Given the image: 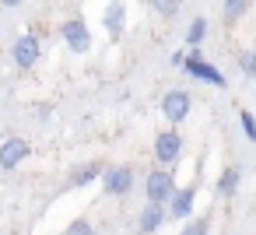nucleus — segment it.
<instances>
[{"label": "nucleus", "mask_w": 256, "mask_h": 235, "mask_svg": "<svg viewBox=\"0 0 256 235\" xmlns=\"http://www.w3.org/2000/svg\"><path fill=\"white\" fill-rule=\"evenodd\" d=\"M207 228H210V224H207V218H190V221H186V228H182L179 235H207Z\"/></svg>", "instance_id": "obj_20"}, {"label": "nucleus", "mask_w": 256, "mask_h": 235, "mask_svg": "<svg viewBox=\"0 0 256 235\" xmlns=\"http://www.w3.org/2000/svg\"><path fill=\"white\" fill-rule=\"evenodd\" d=\"M168 64H172V67H182V64H186V53H182V50H179V53H172V56H168Z\"/></svg>", "instance_id": "obj_21"}, {"label": "nucleus", "mask_w": 256, "mask_h": 235, "mask_svg": "<svg viewBox=\"0 0 256 235\" xmlns=\"http://www.w3.org/2000/svg\"><path fill=\"white\" fill-rule=\"evenodd\" d=\"M193 207H196V186H179L168 200V218L176 221H190L193 218Z\"/></svg>", "instance_id": "obj_9"}, {"label": "nucleus", "mask_w": 256, "mask_h": 235, "mask_svg": "<svg viewBox=\"0 0 256 235\" xmlns=\"http://www.w3.org/2000/svg\"><path fill=\"white\" fill-rule=\"evenodd\" d=\"M0 4H4V8H22L25 0H0Z\"/></svg>", "instance_id": "obj_22"}, {"label": "nucleus", "mask_w": 256, "mask_h": 235, "mask_svg": "<svg viewBox=\"0 0 256 235\" xmlns=\"http://www.w3.org/2000/svg\"><path fill=\"white\" fill-rule=\"evenodd\" d=\"M204 39H207V18H200V14H196V18L190 22V28H186V46L193 50V46H200Z\"/></svg>", "instance_id": "obj_14"}, {"label": "nucleus", "mask_w": 256, "mask_h": 235, "mask_svg": "<svg viewBox=\"0 0 256 235\" xmlns=\"http://www.w3.org/2000/svg\"><path fill=\"white\" fill-rule=\"evenodd\" d=\"M165 221H168V207L148 200V204L140 207V214H137V232H140V235H154Z\"/></svg>", "instance_id": "obj_10"}, {"label": "nucleus", "mask_w": 256, "mask_h": 235, "mask_svg": "<svg viewBox=\"0 0 256 235\" xmlns=\"http://www.w3.org/2000/svg\"><path fill=\"white\" fill-rule=\"evenodd\" d=\"M238 70H242V78L256 81V50H246V53L238 56Z\"/></svg>", "instance_id": "obj_17"}, {"label": "nucleus", "mask_w": 256, "mask_h": 235, "mask_svg": "<svg viewBox=\"0 0 256 235\" xmlns=\"http://www.w3.org/2000/svg\"><path fill=\"white\" fill-rule=\"evenodd\" d=\"M154 162L162 165V168H172L176 162H179V154H182V137H179V130L176 126H168V130H162L158 137H154Z\"/></svg>", "instance_id": "obj_5"}, {"label": "nucleus", "mask_w": 256, "mask_h": 235, "mask_svg": "<svg viewBox=\"0 0 256 235\" xmlns=\"http://www.w3.org/2000/svg\"><path fill=\"white\" fill-rule=\"evenodd\" d=\"M190 112H193V95H190L186 88H172V92L162 95V116L168 120V126L186 123Z\"/></svg>", "instance_id": "obj_2"}, {"label": "nucleus", "mask_w": 256, "mask_h": 235, "mask_svg": "<svg viewBox=\"0 0 256 235\" xmlns=\"http://www.w3.org/2000/svg\"><path fill=\"white\" fill-rule=\"evenodd\" d=\"M60 39L67 42V50H70L74 56L92 53V28H88L84 18H67V22L60 25Z\"/></svg>", "instance_id": "obj_3"}, {"label": "nucleus", "mask_w": 256, "mask_h": 235, "mask_svg": "<svg viewBox=\"0 0 256 235\" xmlns=\"http://www.w3.org/2000/svg\"><path fill=\"white\" fill-rule=\"evenodd\" d=\"M32 154V144L25 137H8V140H0V172H14L28 162Z\"/></svg>", "instance_id": "obj_7"}, {"label": "nucleus", "mask_w": 256, "mask_h": 235, "mask_svg": "<svg viewBox=\"0 0 256 235\" xmlns=\"http://www.w3.org/2000/svg\"><path fill=\"white\" fill-rule=\"evenodd\" d=\"M179 186H176V176H172V168H151L148 176H144V193H148V200L151 204H165L168 207V200H172V193H176Z\"/></svg>", "instance_id": "obj_1"}, {"label": "nucleus", "mask_w": 256, "mask_h": 235, "mask_svg": "<svg viewBox=\"0 0 256 235\" xmlns=\"http://www.w3.org/2000/svg\"><path fill=\"white\" fill-rule=\"evenodd\" d=\"M144 4H148L158 18H176L179 8H182V0H144Z\"/></svg>", "instance_id": "obj_16"}, {"label": "nucleus", "mask_w": 256, "mask_h": 235, "mask_svg": "<svg viewBox=\"0 0 256 235\" xmlns=\"http://www.w3.org/2000/svg\"><path fill=\"white\" fill-rule=\"evenodd\" d=\"M102 172H106V165H102V162H88V165H78V168L70 172V186H74V190H84V186L98 182V179H102Z\"/></svg>", "instance_id": "obj_12"}, {"label": "nucleus", "mask_w": 256, "mask_h": 235, "mask_svg": "<svg viewBox=\"0 0 256 235\" xmlns=\"http://www.w3.org/2000/svg\"><path fill=\"white\" fill-rule=\"evenodd\" d=\"M182 70H186L193 81H204V84H210V88H224V84H228L224 74H221L214 64H207V60H193V56H186Z\"/></svg>", "instance_id": "obj_8"}, {"label": "nucleus", "mask_w": 256, "mask_h": 235, "mask_svg": "<svg viewBox=\"0 0 256 235\" xmlns=\"http://www.w3.org/2000/svg\"><path fill=\"white\" fill-rule=\"evenodd\" d=\"M246 11H249V0H224V4H221V18H224L228 25H235Z\"/></svg>", "instance_id": "obj_15"}, {"label": "nucleus", "mask_w": 256, "mask_h": 235, "mask_svg": "<svg viewBox=\"0 0 256 235\" xmlns=\"http://www.w3.org/2000/svg\"><path fill=\"white\" fill-rule=\"evenodd\" d=\"M238 123H242V137L256 144V116H252L249 109H242V112H238Z\"/></svg>", "instance_id": "obj_18"}, {"label": "nucleus", "mask_w": 256, "mask_h": 235, "mask_svg": "<svg viewBox=\"0 0 256 235\" xmlns=\"http://www.w3.org/2000/svg\"><path fill=\"white\" fill-rule=\"evenodd\" d=\"M238 186H242V172H238L235 165L221 168V176H218V193H221L224 200H232V196L238 193Z\"/></svg>", "instance_id": "obj_13"}, {"label": "nucleus", "mask_w": 256, "mask_h": 235, "mask_svg": "<svg viewBox=\"0 0 256 235\" xmlns=\"http://www.w3.org/2000/svg\"><path fill=\"white\" fill-rule=\"evenodd\" d=\"M64 235H95V228H92V221L88 218H78V221H70L67 224V232Z\"/></svg>", "instance_id": "obj_19"}, {"label": "nucleus", "mask_w": 256, "mask_h": 235, "mask_svg": "<svg viewBox=\"0 0 256 235\" xmlns=\"http://www.w3.org/2000/svg\"><path fill=\"white\" fill-rule=\"evenodd\" d=\"M102 25H106L109 39H120V36L126 32V4H123V0H109V4H106Z\"/></svg>", "instance_id": "obj_11"}, {"label": "nucleus", "mask_w": 256, "mask_h": 235, "mask_svg": "<svg viewBox=\"0 0 256 235\" xmlns=\"http://www.w3.org/2000/svg\"><path fill=\"white\" fill-rule=\"evenodd\" d=\"M98 182H102V190H106L109 196H126V193L137 186V176H134L130 165H109Z\"/></svg>", "instance_id": "obj_6"}, {"label": "nucleus", "mask_w": 256, "mask_h": 235, "mask_svg": "<svg viewBox=\"0 0 256 235\" xmlns=\"http://www.w3.org/2000/svg\"><path fill=\"white\" fill-rule=\"evenodd\" d=\"M11 60H14L18 70H32V67L42 60V39H39V32L18 36V39H14V50H11Z\"/></svg>", "instance_id": "obj_4"}]
</instances>
